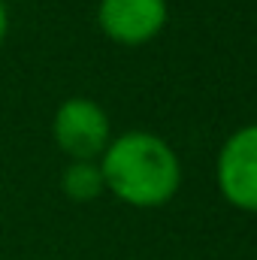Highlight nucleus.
<instances>
[{
	"label": "nucleus",
	"mask_w": 257,
	"mask_h": 260,
	"mask_svg": "<svg viewBox=\"0 0 257 260\" xmlns=\"http://www.w3.org/2000/svg\"><path fill=\"white\" fill-rule=\"evenodd\" d=\"M52 133L73 160H94L109 148V118L88 97H73L61 103V109L55 112Z\"/></svg>",
	"instance_id": "nucleus-2"
},
{
	"label": "nucleus",
	"mask_w": 257,
	"mask_h": 260,
	"mask_svg": "<svg viewBox=\"0 0 257 260\" xmlns=\"http://www.w3.org/2000/svg\"><path fill=\"white\" fill-rule=\"evenodd\" d=\"M218 188L236 209L257 212V124L236 130L218 154Z\"/></svg>",
	"instance_id": "nucleus-3"
},
{
	"label": "nucleus",
	"mask_w": 257,
	"mask_h": 260,
	"mask_svg": "<svg viewBox=\"0 0 257 260\" xmlns=\"http://www.w3.org/2000/svg\"><path fill=\"white\" fill-rule=\"evenodd\" d=\"M103 173L91 160H73L64 173V194L76 203H88L103 194Z\"/></svg>",
	"instance_id": "nucleus-5"
},
{
	"label": "nucleus",
	"mask_w": 257,
	"mask_h": 260,
	"mask_svg": "<svg viewBox=\"0 0 257 260\" xmlns=\"http://www.w3.org/2000/svg\"><path fill=\"white\" fill-rule=\"evenodd\" d=\"M97 21L109 40L121 46H139L164 30L167 0H100Z\"/></svg>",
	"instance_id": "nucleus-4"
},
{
	"label": "nucleus",
	"mask_w": 257,
	"mask_h": 260,
	"mask_svg": "<svg viewBox=\"0 0 257 260\" xmlns=\"http://www.w3.org/2000/svg\"><path fill=\"white\" fill-rule=\"evenodd\" d=\"M6 27H9V15H6V6L0 3V43H3V37H6Z\"/></svg>",
	"instance_id": "nucleus-6"
},
{
	"label": "nucleus",
	"mask_w": 257,
	"mask_h": 260,
	"mask_svg": "<svg viewBox=\"0 0 257 260\" xmlns=\"http://www.w3.org/2000/svg\"><path fill=\"white\" fill-rule=\"evenodd\" d=\"M103 185L130 206H164L182 185L176 151L154 133L133 130L109 142L103 151Z\"/></svg>",
	"instance_id": "nucleus-1"
}]
</instances>
